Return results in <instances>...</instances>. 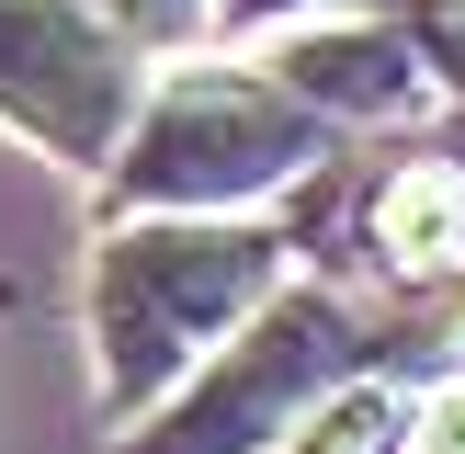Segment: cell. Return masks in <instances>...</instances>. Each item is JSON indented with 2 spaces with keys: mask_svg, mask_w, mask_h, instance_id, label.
<instances>
[{
  "mask_svg": "<svg viewBox=\"0 0 465 454\" xmlns=\"http://www.w3.org/2000/svg\"><path fill=\"white\" fill-rule=\"evenodd\" d=\"M262 68L330 136H375V125H409V114L443 103L431 68H420V45H409V23H295V35L262 45Z\"/></svg>",
  "mask_w": 465,
  "mask_h": 454,
  "instance_id": "5b68a950",
  "label": "cell"
},
{
  "mask_svg": "<svg viewBox=\"0 0 465 454\" xmlns=\"http://www.w3.org/2000/svg\"><path fill=\"white\" fill-rule=\"evenodd\" d=\"M341 136L272 80L262 57H171L136 114L125 159L103 171V216H272V193L318 182Z\"/></svg>",
  "mask_w": 465,
  "mask_h": 454,
  "instance_id": "7a4b0ae2",
  "label": "cell"
},
{
  "mask_svg": "<svg viewBox=\"0 0 465 454\" xmlns=\"http://www.w3.org/2000/svg\"><path fill=\"white\" fill-rule=\"evenodd\" d=\"M103 12L125 23L159 68H171V57H216V0H103Z\"/></svg>",
  "mask_w": 465,
  "mask_h": 454,
  "instance_id": "9c48e42d",
  "label": "cell"
},
{
  "mask_svg": "<svg viewBox=\"0 0 465 454\" xmlns=\"http://www.w3.org/2000/svg\"><path fill=\"white\" fill-rule=\"evenodd\" d=\"M363 262L386 295H454L465 284V148H409L363 193Z\"/></svg>",
  "mask_w": 465,
  "mask_h": 454,
  "instance_id": "8992f818",
  "label": "cell"
},
{
  "mask_svg": "<svg viewBox=\"0 0 465 454\" xmlns=\"http://www.w3.org/2000/svg\"><path fill=\"white\" fill-rule=\"evenodd\" d=\"M409 0H216V45L239 35H295V23H398Z\"/></svg>",
  "mask_w": 465,
  "mask_h": 454,
  "instance_id": "ba28073f",
  "label": "cell"
},
{
  "mask_svg": "<svg viewBox=\"0 0 465 454\" xmlns=\"http://www.w3.org/2000/svg\"><path fill=\"white\" fill-rule=\"evenodd\" d=\"M409 45H420V68H431V91L443 103H465V0H409Z\"/></svg>",
  "mask_w": 465,
  "mask_h": 454,
  "instance_id": "30bf717a",
  "label": "cell"
},
{
  "mask_svg": "<svg viewBox=\"0 0 465 454\" xmlns=\"http://www.w3.org/2000/svg\"><path fill=\"white\" fill-rule=\"evenodd\" d=\"M409 431H420V398H409L398 375H375V386H352L341 409H318L284 454H409Z\"/></svg>",
  "mask_w": 465,
  "mask_h": 454,
  "instance_id": "52a82bcc",
  "label": "cell"
},
{
  "mask_svg": "<svg viewBox=\"0 0 465 454\" xmlns=\"http://www.w3.org/2000/svg\"><path fill=\"white\" fill-rule=\"evenodd\" d=\"M375 375H398V330H386L363 295H341V284H295L239 352H216L114 454H284L318 409H341Z\"/></svg>",
  "mask_w": 465,
  "mask_h": 454,
  "instance_id": "3957f363",
  "label": "cell"
},
{
  "mask_svg": "<svg viewBox=\"0 0 465 454\" xmlns=\"http://www.w3.org/2000/svg\"><path fill=\"white\" fill-rule=\"evenodd\" d=\"M409 454H465V375L420 386V431H409Z\"/></svg>",
  "mask_w": 465,
  "mask_h": 454,
  "instance_id": "8fae6325",
  "label": "cell"
},
{
  "mask_svg": "<svg viewBox=\"0 0 465 454\" xmlns=\"http://www.w3.org/2000/svg\"><path fill=\"white\" fill-rule=\"evenodd\" d=\"M295 284H307V250L284 216H103L80 262V340H91L103 431L114 443L148 431Z\"/></svg>",
  "mask_w": 465,
  "mask_h": 454,
  "instance_id": "6da1fadb",
  "label": "cell"
},
{
  "mask_svg": "<svg viewBox=\"0 0 465 454\" xmlns=\"http://www.w3.org/2000/svg\"><path fill=\"white\" fill-rule=\"evenodd\" d=\"M148 91H159V57L103 0H0V136L57 159L68 182L103 193Z\"/></svg>",
  "mask_w": 465,
  "mask_h": 454,
  "instance_id": "277c9868",
  "label": "cell"
}]
</instances>
